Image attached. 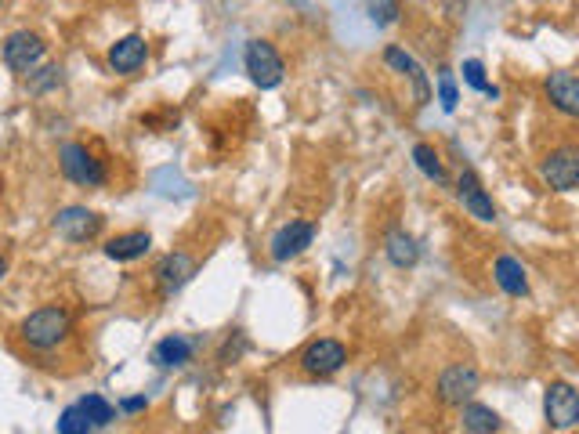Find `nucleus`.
Wrapping results in <instances>:
<instances>
[{"mask_svg": "<svg viewBox=\"0 0 579 434\" xmlns=\"http://www.w3.org/2000/svg\"><path fill=\"white\" fill-rule=\"evenodd\" d=\"M105 58H109V69H113L116 76H134L145 62H149V44H145V37L131 33V37L116 40Z\"/></svg>", "mask_w": 579, "mask_h": 434, "instance_id": "nucleus-14", "label": "nucleus"}, {"mask_svg": "<svg viewBox=\"0 0 579 434\" xmlns=\"http://www.w3.org/2000/svg\"><path fill=\"white\" fill-rule=\"evenodd\" d=\"M76 406L84 409L87 420L95 424V431H98V427H109V424H113V420H116V409L109 406V402H105L102 395H84V398H80V402H76Z\"/></svg>", "mask_w": 579, "mask_h": 434, "instance_id": "nucleus-22", "label": "nucleus"}, {"mask_svg": "<svg viewBox=\"0 0 579 434\" xmlns=\"http://www.w3.org/2000/svg\"><path fill=\"white\" fill-rule=\"evenodd\" d=\"M413 163L420 167V174L428 181H435V185H446L449 174H446V163H442V156L435 152V145H413Z\"/></svg>", "mask_w": 579, "mask_h": 434, "instance_id": "nucleus-21", "label": "nucleus"}, {"mask_svg": "<svg viewBox=\"0 0 579 434\" xmlns=\"http://www.w3.org/2000/svg\"><path fill=\"white\" fill-rule=\"evenodd\" d=\"M4 275H8V257L0 254V283H4Z\"/></svg>", "mask_w": 579, "mask_h": 434, "instance_id": "nucleus-28", "label": "nucleus"}, {"mask_svg": "<svg viewBox=\"0 0 579 434\" xmlns=\"http://www.w3.org/2000/svg\"><path fill=\"white\" fill-rule=\"evenodd\" d=\"M243 69H247L250 84L261 87V91H272V87L283 84L286 62L268 40H250L247 51H243Z\"/></svg>", "mask_w": 579, "mask_h": 434, "instance_id": "nucleus-3", "label": "nucleus"}, {"mask_svg": "<svg viewBox=\"0 0 579 434\" xmlns=\"http://www.w3.org/2000/svg\"><path fill=\"white\" fill-rule=\"evenodd\" d=\"M312 239H315V225H312V221H286L276 236L268 239V257H272L276 265H286V261L301 257L304 250L312 246Z\"/></svg>", "mask_w": 579, "mask_h": 434, "instance_id": "nucleus-10", "label": "nucleus"}, {"mask_svg": "<svg viewBox=\"0 0 579 434\" xmlns=\"http://www.w3.org/2000/svg\"><path fill=\"white\" fill-rule=\"evenodd\" d=\"M152 275H156V290H160V297H163V301H171L174 293H178L181 286H185L192 275H196V261H192L185 250H174V254L163 257Z\"/></svg>", "mask_w": 579, "mask_h": 434, "instance_id": "nucleus-12", "label": "nucleus"}, {"mask_svg": "<svg viewBox=\"0 0 579 434\" xmlns=\"http://www.w3.org/2000/svg\"><path fill=\"white\" fill-rule=\"evenodd\" d=\"M366 11L377 26H391L399 22V0H366Z\"/></svg>", "mask_w": 579, "mask_h": 434, "instance_id": "nucleus-25", "label": "nucleus"}, {"mask_svg": "<svg viewBox=\"0 0 579 434\" xmlns=\"http://www.w3.org/2000/svg\"><path fill=\"white\" fill-rule=\"evenodd\" d=\"M58 434H91L95 431V424L87 420V413L80 406H69L66 413L58 416V424H55Z\"/></svg>", "mask_w": 579, "mask_h": 434, "instance_id": "nucleus-23", "label": "nucleus"}, {"mask_svg": "<svg viewBox=\"0 0 579 434\" xmlns=\"http://www.w3.org/2000/svg\"><path fill=\"white\" fill-rule=\"evenodd\" d=\"M438 102H442L446 113H453L456 102H460V91H456V80L449 69H438Z\"/></svg>", "mask_w": 579, "mask_h": 434, "instance_id": "nucleus-26", "label": "nucleus"}, {"mask_svg": "<svg viewBox=\"0 0 579 434\" xmlns=\"http://www.w3.org/2000/svg\"><path fill=\"white\" fill-rule=\"evenodd\" d=\"M464 84L475 87V91H482V95L493 98V102L500 98V91H496V87L485 80V66L478 62V58H467V62H464Z\"/></svg>", "mask_w": 579, "mask_h": 434, "instance_id": "nucleus-24", "label": "nucleus"}, {"mask_svg": "<svg viewBox=\"0 0 579 434\" xmlns=\"http://www.w3.org/2000/svg\"><path fill=\"white\" fill-rule=\"evenodd\" d=\"M384 254H388V261L395 268H413L420 261V246L417 239L409 236V232H402V228H395V232H388V239H384Z\"/></svg>", "mask_w": 579, "mask_h": 434, "instance_id": "nucleus-20", "label": "nucleus"}, {"mask_svg": "<svg viewBox=\"0 0 579 434\" xmlns=\"http://www.w3.org/2000/svg\"><path fill=\"white\" fill-rule=\"evenodd\" d=\"M478 387H482V377H478V369L471 362H456V366L442 369V377L435 384V395L442 406H464L467 398L478 395Z\"/></svg>", "mask_w": 579, "mask_h": 434, "instance_id": "nucleus-6", "label": "nucleus"}, {"mask_svg": "<svg viewBox=\"0 0 579 434\" xmlns=\"http://www.w3.org/2000/svg\"><path fill=\"white\" fill-rule=\"evenodd\" d=\"M456 409H460V427L471 431V434H493V431L504 427V420H500L496 409L478 406V402H471V398H467L464 406H456Z\"/></svg>", "mask_w": 579, "mask_h": 434, "instance_id": "nucleus-19", "label": "nucleus"}, {"mask_svg": "<svg viewBox=\"0 0 579 434\" xmlns=\"http://www.w3.org/2000/svg\"><path fill=\"white\" fill-rule=\"evenodd\" d=\"M456 199H460V207L475 217V221H482V225H493L496 221V203L489 199V192H485V185L478 181V174L471 167L460 170V181H456Z\"/></svg>", "mask_w": 579, "mask_h": 434, "instance_id": "nucleus-11", "label": "nucleus"}, {"mask_svg": "<svg viewBox=\"0 0 579 434\" xmlns=\"http://www.w3.org/2000/svg\"><path fill=\"white\" fill-rule=\"evenodd\" d=\"M192 340L189 337H178V333H171V337H163L156 348H152V362L160 369H181L192 362Z\"/></svg>", "mask_w": 579, "mask_h": 434, "instance_id": "nucleus-18", "label": "nucleus"}, {"mask_svg": "<svg viewBox=\"0 0 579 434\" xmlns=\"http://www.w3.org/2000/svg\"><path fill=\"white\" fill-rule=\"evenodd\" d=\"M58 167H62V174H66L73 185H80V189H102L105 181H109L105 163L80 142H66L58 149Z\"/></svg>", "mask_w": 579, "mask_h": 434, "instance_id": "nucleus-2", "label": "nucleus"}, {"mask_svg": "<svg viewBox=\"0 0 579 434\" xmlns=\"http://www.w3.org/2000/svg\"><path fill=\"white\" fill-rule=\"evenodd\" d=\"M543 91H547V102L558 109L561 116H579V80L569 69H554L547 80H543Z\"/></svg>", "mask_w": 579, "mask_h": 434, "instance_id": "nucleus-15", "label": "nucleus"}, {"mask_svg": "<svg viewBox=\"0 0 579 434\" xmlns=\"http://www.w3.org/2000/svg\"><path fill=\"white\" fill-rule=\"evenodd\" d=\"M0 4H4V0H0Z\"/></svg>", "mask_w": 579, "mask_h": 434, "instance_id": "nucleus-29", "label": "nucleus"}, {"mask_svg": "<svg viewBox=\"0 0 579 434\" xmlns=\"http://www.w3.org/2000/svg\"><path fill=\"white\" fill-rule=\"evenodd\" d=\"M44 55H48V44H44V37L33 33V29H15V33L4 40V66H8L11 73L33 76L40 62H44Z\"/></svg>", "mask_w": 579, "mask_h": 434, "instance_id": "nucleus-4", "label": "nucleus"}, {"mask_svg": "<svg viewBox=\"0 0 579 434\" xmlns=\"http://www.w3.org/2000/svg\"><path fill=\"white\" fill-rule=\"evenodd\" d=\"M384 66L395 69V73H402L409 84H413V105H428L431 102V80H428V73L420 69V62L409 55L406 48L391 44V48L384 51Z\"/></svg>", "mask_w": 579, "mask_h": 434, "instance_id": "nucleus-13", "label": "nucleus"}, {"mask_svg": "<svg viewBox=\"0 0 579 434\" xmlns=\"http://www.w3.org/2000/svg\"><path fill=\"white\" fill-rule=\"evenodd\" d=\"M149 406V402H145V398H124V402H120V409H124V413H142V409Z\"/></svg>", "mask_w": 579, "mask_h": 434, "instance_id": "nucleus-27", "label": "nucleus"}, {"mask_svg": "<svg viewBox=\"0 0 579 434\" xmlns=\"http://www.w3.org/2000/svg\"><path fill=\"white\" fill-rule=\"evenodd\" d=\"M543 420L551 431H572L579 424V395L565 380H554L543 391Z\"/></svg>", "mask_w": 579, "mask_h": 434, "instance_id": "nucleus-5", "label": "nucleus"}, {"mask_svg": "<svg viewBox=\"0 0 579 434\" xmlns=\"http://www.w3.org/2000/svg\"><path fill=\"white\" fill-rule=\"evenodd\" d=\"M493 283L507 293V297H529V272L518 257L500 254L493 261Z\"/></svg>", "mask_w": 579, "mask_h": 434, "instance_id": "nucleus-16", "label": "nucleus"}, {"mask_svg": "<svg viewBox=\"0 0 579 434\" xmlns=\"http://www.w3.org/2000/svg\"><path fill=\"white\" fill-rule=\"evenodd\" d=\"M105 257L109 261H120V265H127V261H138V257H145L152 250V236L149 232H142V228H134V232H120V236H113L109 243L102 246Z\"/></svg>", "mask_w": 579, "mask_h": 434, "instance_id": "nucleus-17", "label": "nucleus"}, {"mask_svg": "<svg viewBox=\"0 0 579 434\" xmlns=\"http://www.w3.org/2000/svg\"><path fill=\"white\" fill-rule=\"evenodd\" d=\"M344 362H348V348H344L341 340L319 337L301 351L297 366H301V373H308V377H333L337 369H344Z\"/></svg>", "mask_w": 579, "mask_h": 434, "instance_id": "nucleus-8", "label": "nucleus"}, {"mask_svg": "<svg viewBox=\"0 0 579 434\" xmlns=\"http://www.w3.org/2000/svg\"><path fill=\"white\" fill-rule=\"evenodd\" d=\"M19 337L29 351H55L73 337V315L62 304H44L22 319Z\"/></svg>", "mask_w": 579, "mask_h": 434, "instance_id": "nucleus-1", "label": "nucleus"}, {"mask_svg": "<svg viewBox=\"0 0 579 434\" xmlns=\"http://www.w3.org/2000/svg\"><path fill=\"white\" fill-rule=\"evenodd\" d=\"M51 228H55L66 243L80 246V243H91V239L102 236L105 217L95 214V210H87V207H62L55 214V221H51Z\"/></svg>", "mask_w": 579, "mask_h": 434, "instance_id": "nucleus-7", "label": "nucleus"}, {"mask_svg": "<svg viewBox=\"0 0 579 434\" xmlns=\"http://www.w3.org/2000/svg\"><path fill=\"white\" fill-rule=\"evenodd\" d=\"M540 178L547 189L554 192H572L579 185V152L572 145L551 149L540 163Z\"/></svg>", "mask_w": 579, "mask_h": 434, "instance_id": "nucleus-9", "label": "nucleus"}]
</instances>
